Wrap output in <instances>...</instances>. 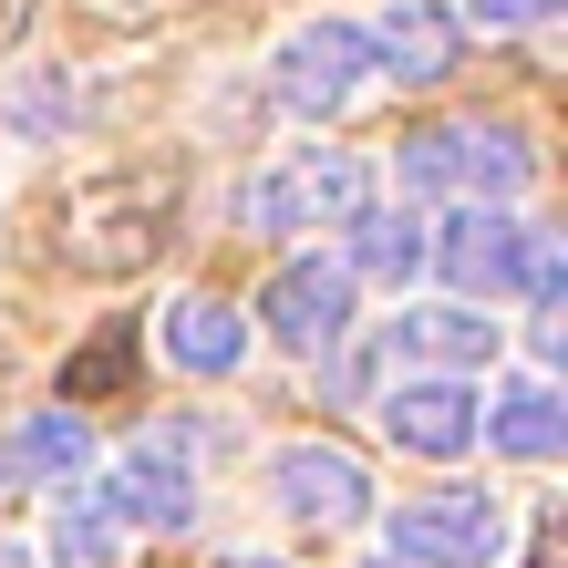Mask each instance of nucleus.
Returning <instances> with one entry per match:
<instances>
[{
	"label": "nucleus",
	"instance_id": "obj_1",
	"mask_svg": "<svg viewBox=\"0 0 568 568\" xmlns=\"http://www.w3.org/2000/svg\"><path fill=\"white\" fill-rule=\"evenodd\" d=\"M424 258H434L455 290H486V300H507V290H517V300H538V311H548V300L568 290L558 239H548V227H527V217H507L496 196L455 207V217H445V239H424Z\"/></svg>",
	"mask_w": 568,
	"mask_h": 568
},
{
	"label": "nucleus",
	"instance_id": "obj_2",
	"mask_svg": "<svg viewBox=\"0 0 568 568\" xmlns=\"http://www.w3.org/2000/svg\"><path fill=\"white\" fill-rule=\"evenodd\" d=\"M165 207H176V186L165 176H114V186H83L73 207H62V258L93 280L114 270H145L155 239H165Z\"/></svg>",
	"mask_w": 568,
	"mask_h": 568
},
{
	"label": "nucleus",
	"instance_id": "obj_3",
	"mask_svg": "<svg viewBox=\"0 0 568 568\" xmlns=\"http://www.w3.org/2000/svg\"><path fill=\"white\" fill-rule=\"evenodd\" d=\"M362 155H342V145H290L280 165H258L248 176V227L258 239H290V227H342L352 207H362Z\"/></svg>",
	"mask_w": 568,
	"mask_h": 568
},
{
	"label": "nucleus",
	"instance_id": "obj_4",
	"mask_svg": "<svg viewBox=\"0 0 568 568\" xmlns=\"http://www.w3.org/2000/svg\"><path fill=\"white\" fill-rule=\"evenodd\" d=\"M527 135L517 124H424V135H404V155H393V176L404 186H465V196H496V207H507V196L527 186Z\"/></svg>",
	"mask_w": 568,
	"mask_h": 568
},
{
	"label": "nucleus",
	"instance_id": "obj_5",
	"mask_svg": "<svg viewBox=\"0 0 568 568\" xmlns=\"http://www.w3.org/2000/svg\"><path fill=\"white\" fill-rule=\"evenodd\" d=\"M270 83H280V104L300 124H331L362 83H373V31L362 21H290L280 52H270Z\"/></svg>",
	"mask_w": 568,
	"mask_h": 568
},
{
	"label": "nucleus",
	"instance_id": "obj_6",
	"mask_svg": "<svg viewBox=\"0 0 568 568\" xmlns=\"http://www.w3.org/2000/svg\"><path fill=\"white\" fill-rule=\"evenodd\" d=\"M383 538H393L404 568H486V558H507V507L486 486H434V496L393 507Z\"/></svg>",
	"mask_w": 568,
	"mask_h": 568
},
{
	"label": "nucleus",
	"instance_id": "obj_7",
	"mask_svg": "<svg viewBox=\"0 0 568 568\" xmlns=\"http://www.w3.org/2000/svg\"><path fill=\"white\" fill-rule=\"evenodd\" d=\"M104 507H114L124 527H155V538H176V527L196 517L186 424H155V434H135V445L114 455V476H104Z\"/></svg>",
	"mask_w": 568,
	"mask_h": 568
},
{
	"label": "nucleus",
	"instance_id": "obj_8",
	"mask_svg": "<svg viewBox=\"0 0 568 568\" xmlns=\"http://www.w3.org/2000/svg\"><path fill=\"white\" fill-rule=\"evenodd\" d=\"M258 311H270L280 352H342V331H352V270H342V258H290Z\"/></svg>",
	"mask_w": 568,
	"mask_h": 568
},
{
	"label": "nucleus",
	"instance_id": "obj_9",
	"mask_svg": "<svg viewBox=\"0 0 568 568\" xmlns=\"http://www.w3.org/2000/svg\"><path fill=\"white\" fill-rule=\"evenodd\" d=\"M373 362H424V373H486L496 362V311H465V300H424V311H393Z\"/></svg>",
	"mask_w": 568,
	"mask_h": 568
},
{
	"label": "nucleus",
	"instance_id": "obj_10",
	"mask_svg": "<svg viewBox=\"0 0 568 568\" xmlns=\"http://www.w3.org/2000/svg\"><path fill=\"white\" fill-rule=\"evenodd\" d=\"M270 486H280V507L311 517V527H362L373 517V476H362L342 445H290L270 465Z\"/></svg>",
	"mask_w": 568,
	"mask_h": 568
},
{
	"label": "nucleus",
	"instance_id": "obj_11",
	"mask_svg": "<svg viewBox=\"0 0 568 568\" xmlns=\"http://www.w3.org/2000/svg\"><path fill=\"white\" fill-rule=\"evenodd\" d=\"M383 434L404 455H465L476 445V393H465V373H414L383 393Z\"/></svg>",
	"mask_w": 568,
	"mask_h": 568
},
{
	"label": "nucleus",
	"instance_id": "obj_12",
	"mask_svg": "<svg viewBox=\"0 0 568 568\" xmlns=\"http://www.w3.org/2000/svg\"><path fill=\"white\" fill-rule=\"evenodd\" d=\"M486 434V455H507V465H558L568 455V393L538 383V373H517V383H496V404L476 414Z\"/></svg>",
	"mask_w": 568,
	"mask_h": 568
},
{
	"label": "nucleus",
	"instance_id": "obj_13",
	"mask_svg": "<svg viewBox=\"0 0 568 568\" xmlns=\"http://www.w3.org/2000/svg\"><path fill=\"white\" fill-rule=\"evenodd\" d=\"M455 62H465V31H455V11H434V0H393V11L373 21V73L445 83Z\"/></svg>",
	"mask_w": 568,
	"mask_h": 568
},
{
	"label": "nucleus",
	"instance_id": "obj_14",
	"mask_svg": "<svg viewBox=\"0 0 568 568\" xmlns=\"http://www.w3.org/2000/svg\"><path fill=\"white\" fill-rule=\"evenodd\" d=\"M93 465V424L62 404V414H21L11 434H0V486H62Z\"/></svg>",
	"mask_w": 568,
	"mask_h": 568
},
{
	"label": "nucleus",
	"instance_id": "obj_15",
	"mask_svg": "<svg viewBox=\"0 0 568 568\" xmlns=\"http://www.w3.org/2000/svg\"><path fill=\"white\" fill-rule=\"evenodd\" d=\"M165 362H176V373H207V383H227L248 362V321L227 311V300H176V311H165Z\"/></svg>",
	"mask_w": 568,
	"mask_h": 568
},
{
	"label": "nucleus",
	"instance_id": "obj_16",
	"mask_svg": "<svg viewBox=\"0 0 568 568\" xmlns=\"http://www.w3.org/2000/svg\"><path fill=\"white\" fill-rule=\"evenodd\" d=\"M342 227H352V258H342L352 280H393V290H404V280L424 270V227H414L404 207H352Z\"/></svg>",
	"mask_w": 568,
	"mask_h": 568
},
{
	"label": "nucleus",
	"instance_id": "obj_17",
	"mask_svg": "<svg viewBox=\"0 0 568 568\" xmlns=\"http://www.w3.org/2000/svg\"><path fill=\"white\" fill-rule=\"evenodd\" d=\"M124 548V517L104 507V486H73L62 476V507H52V568H114Z\"/></svg>",
	"mask_w": 568,
	"mask_h": 568
},
{
	"label": "nucleus",
	"instance_id": "obj_18",
	"mask_svg": "<svg viewBox=\"0 0 568 568\" xmlns=\"http://www.w3.org/2000/svg\"><path fill=\"white\" fill-rule=\"evenodd\" d=\"M465 11H476L486 31H517V21H548L558 0H465Z\"/></svg>",
	"mask_w": 568,
	"mask_h": 568
},
{
	"label": "nucleus",
	"instance_id": "obj_19",
	"mask_svg": "<svg viewBox=\"0 0 568 568\" xmlns=\"http://www.w3.org/2000/svg\"><path fill=\"white\" fill-rule=\"evenodd\" d=\"M31 21V0H0V42H11V31Z\"/></svg>",
	"mask_w": 568,
	"mask_h": 568
},
{
	"label": "nucleus",
	"instance_id": "obj_20",
	"mask_svg": "<svg viewBox=\"0 0 568 568\" xmlns=\"http://www.w3.org/2000/svg\"><path fill=\"white\" fill-rule=\"evenodd\" d=\"M0 568H42V548H11V538H0Z\"/></svg>",
	"mask_w": 568,
	"mask_h": 568
},
{
	"label": "nucleus",
	"instance_id": "obj_21",
	"mask_svg": "<svg viewBox=\"0 0 568 568\" xmlns=\"http://www.w3.org/2000/svg\"><path fill=\"white\" fill-rule=\"evenodd\" d=\"M227 568H290V558H227Z\"/></svg>",
	"mask_w": 568,
	"mask_h": 568
},
{
	"label": "nucleus",
	"instance_id": "obj_22",
	"mask_svg": "<svg viewBox=\"0 0 568 568\" xmlns=\"http://www.w3.org/2000/svg\"><path fill=\"white\" fill-rule=\"evenodd\" d=\"M373 568H404V558H373Z\"/></svg>",
	"mask_w": 568,
	"mask_h": 568
}]
</instances>
